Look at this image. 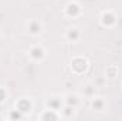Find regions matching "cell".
<instances>
[{
	"instance_id": "obj_1",
	"label": "cell",
	"mask_w": 122,
	"mask_h": 121,
	"mask_svg": "<svg viewBox=\"0 0 122 121\" xmlns=\"http://www.w3.org/2000/svg\"><path fill=\"white\" fill-rule=\"evenodd\" d=\"M77 29H72V31H70V37H72V38H75L77 37Z\"/></svg>"
},
{
	"instance_id": "obj_2",
	"label": "cell",
	"mask_w": 122,
	"mask_h": 121,
	"mask_svg": "<svg viewBox=\"0 0 122 121\" xmlns=\"http://www.w3.org/2000/svg\"><path fill=\"white\" fill-rule=\"evenodd\" d=\"M44 118H56V116L54 114H47V116H44Z\"/></svg>"
}]
</instances>
